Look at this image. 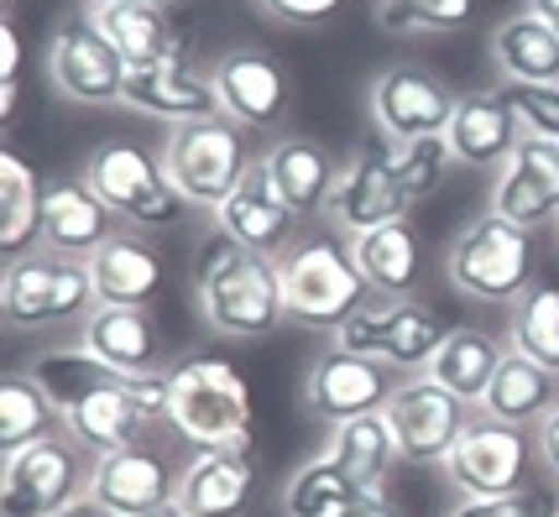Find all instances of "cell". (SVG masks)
Masks as SVG:
<instances>
[{"label":"cell","instance_id":"6da1fadb","mask_svg":"<svg viewBox=\"0 0 559 517\" xmlns=\"http://www.w3.org/2000/svg\"><path fill=\"white\" fill-rule=\"evenodd\" d=\"M32 376L52 397L63 434L84 444L90 455H116L131 444H146L157 423H168V371L157 376H126L99 366L84 345H52L32 361Z\"/></svg>","mask_w":559,"mask_h":517},{"label":"cell","instance_id":"7a4b0ae2","mask_svg":"<svg viewBox=\"0 0 559 517\" xmlns=\"http://www.w3.org/2000/svg\"><path fill=\"white\" fill-rule=\"evenodd\" d=\"M194 303L204 324L225 340H267L272 329L288 324L277 256H262L219 230L194 256Z\"/></svg>","mask_w":559,"mask_h":517},{"label":"cell","instance_id":"3957f363","mask_svg":"<svg viewBox=\"0 0 559 517\" xmlns=\"http://www.w3.org/2000/svg\"><path fill=\"white\" fill-rule=\"evenodd\" d=\"M283 272V298H288V324L298 329H324L335 335L356 309H361L371 288H366L350 236L335 225H314L277 256Z\"/></svg>","mask_w":559,"mask_h":517},{"label":"cell","instance_id":"277c9868","mask_svg":"<svg viewBox=\"0 0 559 517\" xmlns=\"http://www.w3.org/2000/svg\"><path fill=\"white\" fill-rule=\"evenodd\" d=\"M168 429L194 449H251V387L225 356L168 366Z\"/></svg>","mask_w":559,"mask_h":517},{"label":"cell","instance_id":"5b68a950","mask_svg":"<svg viewBox=\"0 0 559 517\" xmlns=\"http://www.w3.org/2000/svg\"><path fill=\"white\" fill-rule=\"evenodd\" d=\"M444 277L461 298L518 303L534 288V236L487 209L455 230V241L444 251Z\"/></svg>","mask_w":559,"mask_h":517},{"label":"cell","instance_id":"8992f818","mask_svg":"<svg viewBox=\"0 0 559 517\" xmlns=\"http://www.w3.org/2000/svg\"><path fill=\"white\" fill-rule=\"evenodd\" d=\"M95 303V277H90V262L79 256L37 247L26 256H11L0 272V314L11 329H26V335L84 320Z\"/></svg>","mask_w":559,"mask_h":517},{"label":"cell","instance_id":"52a82bcc","mask_svg":"<svg viewBox=\"0 0 559 517\" xmlns=\"http://www.w3.org/2000/svg\"><path fill=\"white\" fill-rule=\"evenodd\" d=\"M157 157H163L168 183L183 194V204L210 209V215L236 194V183L246 178V168L257 163V157H251V142H246V125H236L230 116L173 125Z\"/></svg>","mask_w":559,"mask_h":517},{"label":"cell","instance_id":"ba28073f","mask_svg":"<svg viewBox=\"0 0 559 517\" xmlns=\"http://www.w3.org/2000/svg\"><path fill=\"white\" fill-rule=\"evenodd\" d=\"M95 455L69 434L16 449L0 460V517H63L69 507L90 502Z\"/></svg>","mask_w":559,"mask_h":517},{"label":"cell","instance_id":"9c48e42d","mask_svg":"<svg viewBox=\"0 0 559 517\" xmlns=\"http://www.w3.org/2000/svg\"><path fill=\"white\" fill-rule=\"evenodd\" d=\"M444 320L435 309H424L418 298H366L361 309L335 329V345L341 350H356V356H371L392 366L397 376H424L435 350L444 345Z\"/></svg>","mask_w":559,"mask_h":517},{"label":"cell","instance_id":"30bf717a","mask_svg":"<svg viewBox=\"0 0 559 517\" xmlns=\"http://www.w3.org/2000/svg\"><path fill=\"white\" fill-rule=\"evenodd\" d=\"M84 178L136 230H163V225H178V215H183V194L168 183L163 157L142 152L136 142H126V136L99 142L90 152V163H84Z\"/></svg>","mask_w":559,"mask_h":517},{"label":"cell","instance_id":"8fae6325","mask_svg":"<svg viewBox=\"0 0 559 517\" xmlns=\"http://www.w3.org/2000/svg\"><path fill=\"white\" fill-rule=\"evenodd\" d=\"M418 199L408 189V178L397 168V147L388 136L377 142H361L341 163V178H335V194L324 204V220L345 230V236H361V230H377V225L408 220Z\"/></svg>","mask_w":559,"mask_h":517},{"label":"cell","instance_id":"7c38bea8","mask_svg":"<svg viewBox=\"0 0 559 517\" xmlns=\"http://www.w3.org/2000/svg\"><path fill=\"white\" fill-rule=\"evenodd\" d=\"M382 413L392 423L397 455L424 470H444L450 449L461 444V434L476 419V408L465 397H455L450 387H439L435 376H403Z\"/></svg>","mask_w":559,"mask_h":517},{"label":"cell","instance_id":"4fadbf2b","mask_svg":"<svg viewBox=\"0 0 559 517\" xmlns=\"http://www.w3.org/2000/svg\"><path fill=\"white\" fill-rule=\"evenodd\" d=\"M126 79H131V63L99 32L90 11H79L73 22H63L48 37V84L58 89V99L99 105V110L105 105H126Z\"/></svg>","mask_w":559,"mask_h":517},{"label":"cell","instance_id":"5bb4252c","mask_svg":"<svg viewBox=\"0 0 559 517\" xmlns=\"http://www.w3.org/2000/svg\"><path fill=\"white\" fill-rule=\"evenodd\" d=\"M455 105H461V95L439 74L414 69V63L382 69L371 79V89H366L371 125H377V136H388L392 147H408V142H424V136H444Z\"/></svg>","mask_w":559,"mask_h":517},{"label":"cell","instance_id":"9a60e30c","mask_svg":"<svg viewBox=\"0 0 559 517\" xmlns=\"http://www.w3.org/2000/svg\"><path fill=\"white\" fill-rule=\"evenodd\" d=\"M397 371L371 361V356H356V350H319L309 361V376H304V408L314 413L319 423L341 429L350 419H366V413H382L397 393Z\"/></svg>","mask_w":559,"mask_h":517},{"label":"cell","instance_id":"2e32d148","mask_svg":"<svg viewBox=\"0 0 559 517\" xmlns=\"http://www.w3.org/2000/svg\"><path fill=\"white\" fill-rule=\"evenodd\" d=\"M523 476H528V434L491 423L481 413L471 419V429L444 460V481L461 496H508L518 486H528Z\"/></svg>","mask_w":559,"mask_h":517},{"label":"cell","instance_id":"e0dca14e","mask_svg":"<svg viewBox=\"0 0 559 517\" xmlns=\"http://www.w3.org/2000/svg\"><path fill=\"white\" fill-rule=\"evenodd\" d=\"M491 215L528 236L538 225H559V142H518V152L491 172Z\"/></svg>","mask_w":559,"mask_h":517},{"label":"cell","instance_id":"ac0fdd59","mask_svg":"<svg viewBox=\"0 0 559 517\" xmlns=\"http://www.w3.org/2000/svg\"><path fill=\"white\" fill-rule=\"evenodd\" d=\"M73 345H84L99 366L126 371V376H157L168 371V335L152 309H116V303H95Z\"/></svg>","mask_w":559,"mask_h":517},{"label":"cell","instance_id":"d6986e66","mask_svg":"<svg viewBox=\"0 0 559 517\" xmlns=\"http://www.w3.org/2000/svg\"><path fill=\"white\" fill-rule=\"evenodd\" d=\"M210 79H215L219 110L236 125H246V131H272V125H283V116H288L293 84L283 74V63L267 58V52H257V48L219 52Z\"/></svg>","mask_w":559,"mask_h":517},{"label":"cell","instance_id":"ffe728a7","mask_svg":"<svg viewBox=\"0 0 559 517\" xmlns=\"http://www.w3.org/2000/svg\"><path fill=\"white\" fill-rule=\"evenodd\" d=\"M90 502L110 517H152L178 502V470L146 444L99 455L90 476Z\"/></svg>","mask_w":559,"mask_h":517},{"label":"cell","instance_id":"44dd1931","mask_svg":"<svg viewBox=\"0 0 559 517\" xmlns=\"http://www.w3.org/2000/svg\"><path fill=\"white\" fill-rule=\"evenodd\" d=\"M298 220H304V215L283 199V189L272 183V172L262 157L246 168V178L236 183V194L215 209L219 236H230V241H241V247L262 251V256H283V251L298 241Z\"/></svg>","mask_w":559,"mask_h":517},{"label":"cell","instance_id":"7402d4cb","mask_svg":"<svg viewBox=\"0 0 559 517\" xmlns=\"http://www.w3.org/2000/svg\"><path fill=\"white\" fill-rule=\"evenodd\" d=\"M110 236H121V215L95 194V183H90L84 172H79V178H52L48 194H43V230H37V247L90 262Z\"/></svg>","mask_w":559,"mask_h":517},{"label":"cell","instance_id":"603a6c76","mask_svg":"<svg viewBox=\"0 0 559 517\" xmlns=\"http://www.w3.org/2000/svg\"><path fill=\"white\" fill-rule=\"evenodd\" d=\"M444 142H450L455 168H487V172L502 168L518 152V142H523V125H518V110L508 99V84H487V89L461 95Z\"/></svg>","mask_w":559,"mask_h":517},{"label":"cell","instance_id":"cb8c5ba5","mask_svg":"<svg viewBox=\"0 0 559 517\" xmlns=\"http://www.w3.org/2000/svg\"><path fill=\"white\" fill-rule=\"evenodd\" d=\"M257 502L251 449H194L178 470V507L189 517H246Z\"/></svg>","mask_w":559,"mask_h":517},{"label":"cell","instance_id":"d4e9b609","mask_svg":"<svg viewBox=\"0 0 559 517\" xmlns=\"http://www.w3.org/2000/svg\"><path fill=\"white\" fill-rule=\"evenodd\" d=\"M126 105L146 116V121L173 125H194L210 116H225L215 95V79L194 69V63H168V69H131L126 79Z\"/></svg>","mask_w":559,"mask_h":517},{"label":"cell","instance_id":"484cf974","mask_svg":"<svg viewBox=\"0 0 559 517\" xmlns=\"http://www.w3.org/2000/svg\"><path fill=\"white\" fill-rule=\"evenodd\" d=\"M84 11L121 48V58L131 69L189 63V26L173 16V5H84Z\"/></svg>","mask_w":559,"mask_h":517},{"label":"cell","instance_id":"4316f807","mask_svg":"<svg viewBox=\"0 0 559 517\" xmlns=\"http://www.w3.org/2000/svg\"><path fill=\"white\" fill-rule=\"evenodd\" d=\"M262 163H267L272 183L283 189V199L304 220L324 215V204L335 194V178H341V157L324 147V142H314V136H277L262 152Z\"/></svg>","mask_w":559,"mask_h":517},{"label":"cell","instance_id":"83f0119b","mask_svg":"<svg viewBox=\"0 0 559 517\" xmlns=\"http://www.w3.org/2000/svg\"><path fill=\"white\" fill-rule=\"evenodd\" d=\"M555 408H559V376L555 371L528 361V356H518V350H508V361L497 366V376H491V387H487V397H481L476 413L528 434V429H538Z\"/></svg>","mask_w":559,"mask_h":517},{"label":"cell","instance_id":"f1b7e54d","mask_svg":"<svg viewBox=\"0 0 559 517\" xmlns=\"http://www.w3.org/2000/svg\"><path fill=\"white\" fill-rule=\"evenodd\" d=\"M90 277H95V298L116 303V309H152L163 293V262L142 236H110L105 247L90 256Z\"/></svg>","mask_w":559,"mask_h":517},{"label":"cell","instance_id":"f546056e","mask_svg":"<svg viewBox=\"0 0 559 517\" xmlns=\"http://www.w3.org/2000/svg\"><path fill=\"white\" fill-rule=\"evenodd\" d=\"M350 251H356V267L377 298H414V288L424 282V247L408 230V220L350 236Z\"/></svg>","mask_w":559,"mask_h":517},{"label":"cell","instance_id":"4dcf8cb0","mask_svg":"<svg viewBox=\"0 0 559 517\" xmlns=\"http://www.w3.org/2000/svg\"><path fill=\"white\" fill-rule=\"evenodd\" d=\"M330 455H335V466L356 481V492L361 496H382L392 481V470H397V440H392V423L388 413H366V419H350L341 429H330V444H324Z\"/></svg>","mask_w":559,"mask_h":517},{"label":"cell","instance_id":"1f68e13d","mask_svg":"<svg viewBox=\"0 0 559 517\" xmlns=\"http://www.w3.org/2000/svg\"><path fill=\"white\" fill-rule=\"evenodd\" d=\"M502 361H508V350H502V340H497L491 329L461 324V329L444 335V345L435 350V361H429L424 376H435L439 387H450V393L465 397L471 408H481V397H487L491 376H497Z\"/></svg>","mask_w":559,"mask_h":517},{"label":"cell","instance_id":"d6a6232c","mask_svg":"<svg viewBox=\"0 0 559 517\" xmlns=\"http://www.w3.org/2000/svg\"><path fill=\"white\" fill-rule=\"evenodd\" d=\"M491 58L502 84H559V32H549L534 11H518L491 32Z\"/></svg>","mask_w":559,"mask_h":517},{"label":"cell","instance_id":"836d02e7","mask_svg":"<svg viewBox=\"0 0 559 517\" xmlns=\"http://www.w3.org/2000/svg\"><path fill=\"white\" fill-rule=\"evenodd\" d=\"M43 194L48 183L26 163L16 147L0 152V251L5 262L37 251V230H43Z\"/></svg>","mask_w":559,"mask_h":517},{"label":"cell","instance_id":"e575fe53","mask_svg":"<svg viewBox=\"0 0 559 517\" xmlns=\"http://www.w3.org/2000/svg\"><path fill=\"white\" fill-rule=\"evenodd\" d=\"M63 434V419L43 393V382L32 371H5L0 376V455H16L32 444Z\"/></svg>","mask_w":559,"mask_h":517},{"label":"cell","instance_id":"d590c367","mask_svg":"<svg viewBox=\"0 0 559 517\" xmlns=\"http://www.w3.org/2000/svg\"><path fill=\"white\" fill-rule=\"evenodd\" d=\"M356 502H361V492H356V481L335 466L330 449L309 455V460L288 476V486H283V517H345Z\"/></svg>","mask_w":559,"mask_h":517},{"label":"cell","instance_id":"8d00e7d4","mask_svg":"<svg viewBox=\"0 0 559 517\" xmlns=\"http://www.w3.org/2000/svg\"><path fill=\"white\" fill-rule=\"evenodd\" d=\"M508 340L518 356H528V361H538V366H549L559 376V282H534L512 303Z\"/></svg>","mask_w":559,"mask_h":517},{"label":"cell","instance_id":"74e56055","mask_svg":"<svg viewBox=\"0 0 559 517\" xmlns=\"http://www.w3.org/2000/svg\"><path fill=\"white\" fill-rule=\"evenodd\" d=\"M476 16V0H377V22L397 37H444Z\"/></svg>","mask_w":559,"mask_h":517},{"label":"cell","instance_id":"f35d334b","mask_svg":"<svg viewBox=\"0 0 559 517\" xmlns=\"http://www.w3.org/2000/svg\"><path fill=\"white\" fill-rule=\"evenodd\" d=\"M450 517H559L555 486H518L508 496H461Z\"/></svg>","mask_w":559,"mask_h":517},{"label":"cell","instance_id":"ab89813d","mask_svg":"<svg viewBox=\"0 0 559 517\" xmlns=\"http://www.w3.org/2000/svg\"><path fill=\"white\" fill-rule=\"evenodd\" d=\"M508 99L518 110L523 136L559 142V84H508Z\"/></svg>","mask_w":559,"mask_h":517},{"label":"cell","instance_id":"60d3db41","mask_svg":"<svg viewBox=\"0 0 559 517\" xmlns=\"http://www.w3.org/2000/svg\"><path fill=\"white\" fill-rule=\"evenodd\" d=\"M450 142L444 136H424V142H408V147H397V168L408 178V189L414 199H429L444 183V172H450Z\"/></svg>","mask_w":559,"mask_h":517},{"label":"cell","instance_id":"b9f144b4","mask_svg":"<svg viewBox=\"0 0 559 517\" xmlns=\"http://www.w3.org/2000/svg\"><path fill=\"white\" fill-rule=\"evenodd\" d=\"M16 74H22V37L11 22H0V116L5 121L16 110Z\"/></svg>","mask_w":559,"mask_h":517},{"label":"cell","instance_id":"7bdbcfd3","mask_svg":"<svg viewBox=\"0 0 559 517\" xmlns=\"http://www.w3.org/2000/svg\"><path fill=\"white\" fill-rule=\"evenodd\" d=\"M277 22H293V26H314V22H330L341 11L345 0H262Z\"/></svg>","mask_w":559,"mask_h":517},{"label":"cell","instance_id":"ee69618b","mask_svg":"<svg viewBox=\"0 0 559 517\" xmlns=\"http://www.w3.org/2000/svg\"><path fill=\"white\" fill-rule=\"evenodd\" d=\"M534 440H538V460H544V470L559 476V408L534 429Z\"/></svg>","mask_w":559,"mask_h":517},{"label":"cell","instance_id":"f6af8a7d","mask_svg":"<svg viewBox=\"0 0 559 517\" xmlns=\"http://www.w3.org/2000/svg\"><path fill=\"white\" fill-rule=\"evenodd\" d=\"M345 517H397V507H392L388 492H382V496H361V502H356Z\"/></svg>","mask_w":559,"mask_h":517},{"label":"cell","instance_id":"bcb514c9","mask_svg":"<svg viewBox=\"0 0 559 517\" xmlns=\"http://www.w3.org/2000/svg\"><path fill=\"white\" fill-rule=\"evenodd\" d=\"M523 11H534V16L549 26V32H559V0H528Z\"/></svg>","mask_w":559,"mask_h":517},{"label":"cell","instance_id":"7dc6e473","mask_svg":"<svg viewBox=\"0 0 559 517\" xmlns=\"http://www.w3.org/2000/svg\"><path fill=\"white\" fill-rule=\"evenodd\" d=\"M84 5H178V0H84Z\"/></svg>","mask_w":559,"mask_h":517},{"label":"cell","instance_id":"c3c4849f","mask_svg":"<svg viewBox=\"0 0 559 517\" xmlns=\"http://www.w3.org/2000/svg\"><path fill=\"white\" fill-rule=\"evenodd\" d=\"M63 517H110V513H99L95 502H79V507H69V513H63Z\"/></svg>","mask_w":559,"mask_h":517},{"label":"cell","instance_id":"681fc988","mask_svg":"<svg viewBox=\"0 0 559 517\" xmlns=\"http://www.w3.org/2000/svg\"><path fill=\"white\" fill-rule=\"evenodd\" d=\"M152 517H189V513H183V507L173 502V507H163V513H152Z\"/></svg>","mask_w":559,"mask_h":517}]
</instances>
